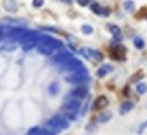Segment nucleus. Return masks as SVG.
Segmentation results:
<instances>
[{
  "label": "nucleus",
  "instance_id": "1",
  "mask_svg": "<svg viewBox=\"0 0 147 135\" xmlns=\"http://www.w3.org/2000/svg\"><path fill=\"white\" fill-rule=\"evenodd\" d=\"M66 81H68L69 83H82L84 81H87L88 80V76H87V71L86 69H80L78 71H75V72H70L69 76L65 77Z\"/></svg>",
  "mask_w": 147,
  "mask_h": 135
},
{
  "label": "nucleus",
  "instance_id": "2",
  "mask_svg": "<svg viewBox=\"0 0 147 135\" xmlns=\"http://www.w3.org/2000/svg\"><path fill=\"white\" fill-rule=\"evenodd\" d=\"M45 126L52 128L53 131H55V132L58 133L60 130H66V128H68L69 123H68V122L66 120V118H63V117H53V118H51L50 120L47 122V125H45Z\"/></svg>",
  "mask_w": 147,
  "mask_h": 135
},
{
  "label": "nucleus",
  "instance_id": "3",
  "mask_svg": "<svg viewBox=\"0 0 147 135\" xmlns=\"http://www.w3.org/2000/svg\"><path fill=\"white\" fill-rule=\"evenodd\" d=\"M79 53H80L83 57H85L86 59H94V60H96V61H101V60L103 59V55H102L101 52L92 50V49H86V47L80 49V50H79Z\"/></svg>",
  "mask_w": 147,
  "mask_h": 135
},
{
  "label": "nucleus",
  "instance_id": "4",
  "mask_svg": "<svg viewBox=\"0 0 147 135\" xmlns=\"http://www.w3.org/2000/svg\"><path fill=\"white\" fill-rule=\"evenodd\" d=\"M110 58L113 60H125L126 58V49L122 46H112L110 49Z\"/></svg>",
  "mask_w": 147,
  "mask_h": 135
},
{
  "label": "nucleus",
  "instance_id": "5",
  "mask_svg": "<svg viewBox=\"0 0 147 135\" xmlns=\"http://www.w3.org/2000/svg\"><path fill=\"white\" fill-rule=\"evenodd\" d=\"M37 50H38L40 53H42V54H44V55H51V54L53 53V51H55V49H53L48 42H45V41H43V39L38 41Z\"/></svg>",
  "mask_w": 147,
  "mask_h": 135
},
{
  "label": "nucleus",
  "instance_id": "6",
  "mask_svg": "<svg viewBox=\"0 0 147 135\" xmlns=\"http://www.w3.org/2000/svg\"><path fill=\"white\" fill-rule=\"evenodd\" d=\"M109 105V100L105 96H100L97 97V99L94 102V109L96 110H102L104 109L107 106Z\"/></svg>",
  "mask_w": 147,
  "mask_h": 135
},
{
  "label": "nucleus",
  "instance_id": "7",
  "mask_svg": "<svg viewBox=\"0 0 147 135\" xmlns=\"http://www.w3.org/2000/svg\"><path fill=\"white\" fill-rule=\"evenodd\" d=\"M87 95V90L85 89V88H77V89H75L71 91V94H70V96L74 97V98H76V99H83V98H85Z\"/></svg>",
  "mask_w": 147,
  "mask_h": 135
},
{
  "label": "nucleus",
  "instance_id": "8",
  "mask_svg": "<svg viewBox=\"0 0 147 135\" xmlns=\"http://www.w3.org/2000/svg\"><path fill=\"white\" fill-rule=\"evenodd\" d=\"M110 71H112V67L111 65H108V64H104L102 68H100L97 70V77L103 78L104 76H107Z\"/></svg>",
  "mask_w": 147,
  "mask_h": 135
},
{
  "label": "nucleus",
  "instance_id": "9",
  "mask_svg": "<svg viewBox=\"0 0 147 135\" xmlns=\"http://www.w3.org/2000/svg\"><path fill=\"white\" fill-rule=\"evenodd\" d=\"M132 108H134V102H131V101H125L121 105V107H120V112H121V114H126V113L130 112Z\"/></svg>",
  "mask_w": 147,
  "mask_h": 135
},
{
  "label": "nucleus",
  "instance_id": "10",
  "mask_svg": "<svg viewBox=\"0 0 147 135\" xmlns=\"http://www.w3.org/2000/svg\"><path fill=\"white\" fill-rule=\"evenodd\" d=\"M110 32L113 34V36H114L115 39H121V29H120L118 26L111 25V26H110Z\"/></svg>",
  "mask_w": 147,
  "mask_h": 135
},
{
  "label": "nucleus",
  "instance_id": "11",
  "mask_svg": "<svg viewBox=\"0 0 147 135\" xmlns=\"http://www.w3.org/2000/svg\"><path fill=\"white\" fill-rule=\"evenodd\" d=\"M144 72L142 71V70H139L138 72H136L132 77L130 78V82H132V83H135V82H138V81H140L143 78H144Z\"/></svg>",
  "mask_w": 147,
  "mask_h": 135
},
{
  "label": "nucleus",
  "instance_id": "12",
  "mask_svg": "<svg viewBox=\"0 0 147 135\" xmlns=\"http://www.w3.org/2000/svg\"><path fill=\"white\" fill-rule=\"evenodd\" d=\"M59 89H60V87H59V83L58 82H52L50 86H49V92H50V95H57L58 92H59Z\"/></svg>",
  "mask_w": 147,
  "mask_h": 135
},
{
  "label": "nucleus",
  "instance_id": "13",
  "mask_svg": "<svg viewBox=\"0 0 147 135\" xmlns=\"http://www.w3.org/2000/svg\"><path fill=\"white\" fill-rule=\"evenodd\" d=\"M3 5H5V7H6L8 10H10V11L16 10V2H15V0H5Z\"/></svg>",
  "mask_w": 147,
  "mask_h": 135
},
{
  "label": "nucleus",
  "instance_id": "14",
  "mask_svg": "<svg viewBox=\"0 0 147 135\" xmlns=\"http://www.w3.org/2000/svg\"><path fill=\"white\" fill-rule=\"evenodd\" d=\"M91 10H92L94 14H96V15H103V8L98 3H92Z\"/></svg>",
  "mask_w": 147,
  "mask_h": 135
},
{
  "label": "nucleus",
  "instance_id": "15",
  "mask_svg": "<svg viewBox=\"0 0 147 135\" xmlns=\"http://www.w3.org/2000/svg\"><path fill=\"white\" fill-rule=\"evenodd\" d=\"M136 18L137 19H144L147 18V8L146 7H143L139 9V11L136 14Z\"/></svg>",
  "mask_w": 147,
  "mask_h": 135
},
{
  "label": "nucleus",
  "instance_id": "16",
  "mask_svg": "<svg viewBox=\"0 0 147 135\" xmlns=\"http://www.w3.org/2000/svg\"><path fill=\"white\" fill-rule=\"evenodd\" d=\"M123 7L127 11H132L135 9V3H134L132 0H127V1L123 2Z\"/></svg>",
  "mask_w": 147,
  "mask_h": 135
},
{
  "label": "nucleus",
  "instance_id": "17",
  "mask_svg": "<svg viewBox=\"0 0 147 135\" xmlns=\"http://www.w3.org/2000/svg\"><path fill=\"white\" fill-rule=\"evenodd\" d=\"M134 44H135V46H136L137 49H143V47L145 46V42H144V39H140V37H135V39H134Z\"/></svg>",
  "mask_w": 147,
  "mask_h": 135
},
{
  "label": "nucleus",
  "instance_id": "18",
  "mask_svg": "<svg viewBox=\"0 0 147 135\" xmlns=\"http://www.w3.org/2000/svg\"><path fill=\"white\" fill-rule=\"evenodd\" d=\"M137 91H138V94H140V95L146 94L147 92V84L146 83H139V84L137 86Z\"/></svg>",
  "mask_w": 147,
  "mask_h": 135
},
{
  "label": "nucleus",
  "instance_id": "19",
  "mask_svg": "<svg viewBox=\"0 0 147 135\" xmlns=\"http://www.w3.org/2000/svg\"><path fill=\"white\" fill-rule=\"evenodd\" d=\"M82 32H83L84 34H86V35H90V34H92L93 33V27L92 26H90V25H83V27H82Z\"/></svg>",
  "mask_w": 147,
  "mask_h": 135
},
{
  "label": "nucleus",
  "instance_id": "20",
  "mask_svg": "<svg viewBox=\"0 0 147 135\" xmlns=\"http://www.w3.org/2000/svg\"><path fill=\"white\" fill-rule=\"evenodd\" d=\"M110 118H111V113H105V114H103V115L100 117V122L104 123V122H108Z\"/></svg>",
  "mask_w": 147,
  "mask_h": 135
},
{
  "label": "nucleus",
  "instance_id": "21",
  "mask_svg": "<svg viewBox=\"0 0 147 135\" xmlns=\"http://www.w3.org/2000/svg\"><path fill=\"white\" fill-rule=\"evenodd\" d=\"M44 3V0H33V6L35 8H40Z\"/></svg>",
  "mask_w": 147,
  "mask_h": 135
},
{
  "label": "nucleus",
  "instance_id": "22",
  "mask_svg": "<svg viewBox=\"0 0 147 135\" xmlns=\"http://www.w3.org/2000/svg\"><path fill=\"white\" fill-rule=\"evenodd\" d=\"M146 128H147V120H146V122H144V123H143V124L139 126V130H138V132H139V133H142V132H143L144 130H146Z\"/></svg>",
  "mask_w": 147,
  "mask_h": 135
},
{
  "label": "nucleus",
  "instance_id": "23",
  "mask_svg": "<svg viewBox=\"0 0 147 135\" xmlns=\"http://www.w3.org/2000/svg\"><path fill=\"white\" fill-rule=\"evenodd\" d=\"M80 6H87L90 3V0H77Z\"/></svg>",
  "mask_w": 147,
  "mask_h": 135
},
{
  "label": "nucleus",
  "instance_id": "24",
  "mask_svg": "<svg viewBox=\"0 0 147 135\" xmlns=\"http://www.w3.org/2000/svg\"><path fill=\"white\" fill-rule=\"evenodd\" d=\"M110 14V9L109 8H103V15L104 16H108Z\"/></svg>",
  "mask_w": 147,
  "mask_h": 135
},
{
  "label": "nucleus",
  "instance_id": "25",
  "mask_svg": "<svg viewBox=\"0 0 147 135\" xmlns=\"http://www.w3.org/2000/svg\"><path fill=\"white\" fill-rule=\"evenodd\" d=\"M128 90H129V88H128V87H126V88H125V91H123V94H125L126 96H128V95H129Z\"/></svg>",
  "mask_w": 147,
  "mask_h": 135
},
{
  "label": "nucleus",
  "instance_id": "26",
  "mask_svg": "<svg viewBox=\"0 0 147 135\" xmlns=\"http://www.w3.org/2000/svg\"><path fill=\"white\" fill-rule=\"evenodd\" d=\"M61 1H63V2H66V3H71V2H73V0H61Z\"/></svg>",
  "mask_w": 147,
  "mask_h": 135
}]
</instances>
